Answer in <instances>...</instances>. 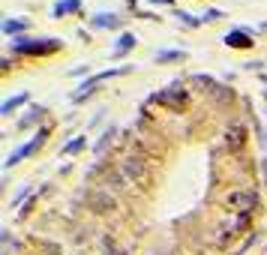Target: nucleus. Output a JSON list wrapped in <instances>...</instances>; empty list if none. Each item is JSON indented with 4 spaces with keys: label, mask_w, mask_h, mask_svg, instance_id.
<instances>
[{
    "label": "nucleus",
    "mask_w": 267,
    "mask_h": 255,
    "mask_svg": "<svg viewBox=\"0 0 267 255\" xmlns=\"http://www.w3.org/2000/svg\"><path fill=\"white\" fill-rule=\"evenodd\" d=\"M132 42H135V39H132V36L126 33V36L120 39V45H117V51H129V48H132Z\"/></svg>",
    "instance_id": "5"
},
{
    "label": "nucleus",
    "mask_w": 267,
    "mask_h": 255,
    "mask_svg": "<svg viewBox=\"0 0 267 255\" xmlns=\"http://www.w3.org/2000/svg\"><path fill=\"white\" fill-rule=\"evenodd\" d=\"M24 99H27V96H15V99H9V102H6V105H3V114H9V111H12V108H15V105H21V102H24Z\"/></svg>",
    "instance_id": "4"
},
{
    "label": "nucleus",
    "mask_w": 267,
    "mask_h": 255,
    "mask_svg": "<svg viewBox=\"0 0 267 255\" xmlns=\"http://www.w3.org/2000/svg\"><path fill=\"white\" fill-rule=\"evenodd\" d=\"M159 60H180V54H177V51H162Z\"/></svg>",
    "instance_id": "6"
},
{
    "label": "nucleus",
    "mask_w": 267,
    "mask_h": 255,
    "mask_svg": "<svg viewBox=\"0 0 267 255\" xmlns=\"http://www.w3.org/2000/svg\"><path fill=\"white\" fill-rule=\"evenodd\" d=\"M69 9H78V0H66V3H60V6H57V15H63V12H69Z\"/></svg>",
    "instance_id": "3"
},
{
    "label": "nucleus",
    "mask_w": 267,
    "mask_h": 255,
    "mask_svg": "<svg viewBox=\"0 0 267 255\" xmlns=\"http://www.w3.org/2000/svg\"><path fill=\"white\" fill-rule=\"evenodd\" d=\"M39 138H42V135H39ZM39 138H33V141H30V144H27V147H21V150H15V153H12V156H9V165H15V162H18V159H21V156H27V153H33V150H36V147H39Z\"/></svg>",
    "instance_id": "1"
},
{
    "label": "nucleus",
    "mask_w": 267,
    "mask_h": 255,
    "mask_svg": "<svg viewBox=\"0 0 267 255\" xmlns=\"http://www.w3.org/2000/svg\"><path fill=\"white\" fill-rule=\"evenodd\" d=\"M228 45H243V48H249L252 42H249L246 33H228Z\"/></svg>",
    "instance_id": "2"
}]
</instances>
